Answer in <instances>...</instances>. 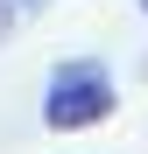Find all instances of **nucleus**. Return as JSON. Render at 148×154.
Instances as JSON below:
<instances>
[{
  "instance_id": "obj_1",
  "label": "nucleus",
  "mask_w": 148,
  "mask_h": 154,
  "mask_svg": "<svg viewBox=\"0 0 148 154\" xmlns=\"http://www.w3.org/2000/svg\"><path fill=\"white\" fill-rule=\"evenodd\" d=\"M113 77L106 63H92V56H71L49 70V91H42V119H49V133H85V126L99 119H113Z\"/></svg>"
},
{
  "instance_id": "obj_2",
  "label": "nucleus",
  "mask_w": 148,
  "mask_h": 154,
  "mask_svg": "<svg viewBox=\"0 0 148 154\" xmlns=\"http://www.w3.org/2000/svg\"><path fill=\"white\" fill-rule=\"evenodd\" d=\"M35 7H49V0H0V42H14L21 28H28Z\"/></svg>"
},
{
  "instance_id": "obj_3",
  "label": "nucleus",
  "mask_w": 148,
  "mask_h": 154,
  "mask_svg": "<svg viewBox=\"0 0 148 154\" xmlns=\"http://www.w3.org/2000/svg\"><path fill=\"white\" fill-rule=\"evenodd\" d=\"M134 7H141V14H148V0H134Z\"/></svg>"
}]
</instances>
